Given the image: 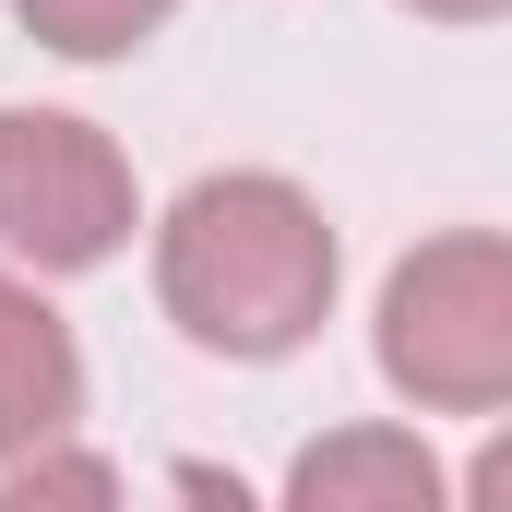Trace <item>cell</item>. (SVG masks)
I'll list each match as a JSON object with an SVG mask.
<instances>
[{"label": "cell", "instance_id": "cell-1", "mask_svg": "<svg viewBox=\"0 0 512 512\" xmlns=\"http://www.w3.org/2000/svg\"><path fill=\"white\" fill-rule=\"evenodd\" d=\"M334 274H346V251H334L322 203L274 167L191 179L155 227V298L203 358H251V370L298 358L334 310Z\"/></svg>", "mask_w": 512, "mask_h": 512}, {"label": "cell", "instance_id": "cell-2", "mask_svg": "<svg viewBox=\"0 0 512 512\" xmlns=\"http://www.w3.org/2000/svg\"><path fill=\"white\" fill-rule=\"evenodd\" d=\"M370 358L429 417H489V405H512V239L501 227L417 239L382 274Z\"/></svg>", "mask_w": 512, "mask_h": 512}, {"label": "cell", "instance_id": "cell-3", "mask_svg": "<svg viewBox=\"0 0 512 512\" xmlns=\"http://www.w3.org/2000/svg\"><path fill=\"white\" fill-rule=\"evenodd\" d=\"M143 191L131 155L72 108H0V262L24 274H96L131 251Z\"/></svg>", "mask_w": 512, "mask_h": 512}, {"label": "cell", "instance_id": "cell-4", "mask_svg": "<svg viewBox=\"0 0 512 512\" xmlns=\"http://www.w3.org/2000/svg\"><path fill=\"white\" fill-rule=\"evenodd\" d=\"M72 417H84V346L36 298V274L0 262V465L36 441H72Z\"/></svg>", "mask_w": 512, "mask_h": 512}, {"label": "cell", "instance_id": "cell-5", "mask_svg": "<svg viewBox=\"0 0 512 512\" xmlns=\"http://www.w3.org/2000/svg\"><path fill=\"white\" fill-rule=\"evenodd\" d=\"M441 489L453 477L429 465L417 429H334V441H310L286 465V501L298 512H429Z\"/></svg>", "mask_w": 512, "mask_h": 512}, {"label": "cell", "instance_id": "cell-6", "mask_svg": "<svg viewBox=\"0 0 512 512\" xmlns=\"http://www.w3.org/2000/svg\"><path fill=\"white\" fill-rule=\"evenodd\" d=\"M12 12H24V36L60 48V60H131L179 0H12Z\"/></svg>", "mask_w": 512, "mask_h": 512}, {"label": "cell", "instance_id": "cell-7", "mask_svg": "<svg viewBox=\"0 0 512 512\" xmlns=\"http://www.w3.org/2000/svg\"><path fill=\"white\" fill-rule=\"evenodd\" d=\"M0 501H120V465H96V453H60V441H36V453H12L0 465Z\"/></svg>", "mask_w": 512, "mask_h": 512}, {"label": "cell", "instance_id": "cell-8", "mask_svg": "<svg viewBox=\"0 0 512 512\" xmlns=\"http://www.w3.org/2000/svg\"><path fill=\"white\" fill-rule=\"evenodd\" d=\"M465 501L512 512V429H501V441H489V453H477V465H465Z\"/></svg>", "mask_w": 512, "mask_h": 512}, {"label": "cell", "instance_id": "cell-9", "mask_svg": "<svg viewBox=\"0 0 512 512\" xmlns=\"http://www.w3.org/2000/svg\"><path fill=\"white\" fill-rule=\"evenodd\" d=\"M405 12H429V24H501L512 0H405Z\"/></svg>", "mask_w": 512, "mask_h": 512}]
</instances>
